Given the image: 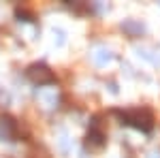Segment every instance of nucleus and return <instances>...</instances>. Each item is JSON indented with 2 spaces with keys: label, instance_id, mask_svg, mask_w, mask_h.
Masks as SVG:
<instances>
[{
  "label": "nucleus",
  "instance_id": "f257e3e1",
  "mask_svg": "<svg viewBox=\"0 0 160 158\" xmlns=\"http://www.w3.org/2000/svg\"><path fill=\"white\" fill-rule=\"evenodd\" d=\"M120 115H122L124 124L132 126V128H137V130L149 133V130L154 128V115H152V111L145 109V107H139V109L124 111V113H120Z\"/></svg>",
  "mask_w": 160,
  "mask_h": 158
},
{
  "label": "nucleus",
  "instance_id": "9d476101",
  "mask_svg": "<svg viewBox=\"0 0 160 158\" xmlns=\"http://www.w3.org/2000/svg\"><path fill=\"white\" fill-rule=\"evenodd\" d=\"M53 43L56 45H64V32L60 28H53Z\"/></svg>",
  "mask_w": 160,
  "mask_h": 158
},
{
  "label": "nucleus",
  "instance_id": "6e6552de",
  "mask_svg": "<svg viewBox=\"0 0 160 158\" xmlns=\"http://www.w3.org/2000/svg\"><path fill=\"white\" fill-rule=\"evenodd\" d=\"M30 158H51V154L45 145H34L30 152Z\"/></svg>",
  "mask_w": 160,
  "mask_h": 158
},
{
  "label": "nucleus",
  "instance_id": "423d86ee",
  "mask_svg": "<svg viewBox=\"0 0 160 158\" xmlns=\"http://www.w3.org/2000/svg\"><path fill=\"white\" fill-rule=\"evenodd\" d=\"M92 60H94V64H98V66H105V64H109L113 60V54L107 47H96L92 51Z\"/></svg>",
  "mask_w": 160,
  "mask_h": 158
},
{
  "label": "nucleus",
  "instance_id": "20e7f679",
  "mask_svg": "<svg viewBox=\"0 0 160 158\" xmlns=\"http://www.w3.org/2000/svg\"><path fill=\"white\" fill-rule=\"evenodd\" d=\"M37 100L41 107H45V109H51V107H56V103H58V90L56 88H38L37 92Z\"/></svg>",
  "mask_w": 160,
  "mask_h": 158
},
{
  "label": "nucleus",
  "instance_id": "f03ea898",
  "mask_svg": "<svg viewBox=\"0 0 160 158\" xmlns=\"http://www.w3.org/2000/svg\"><path fill=\"white\" fill-rule=\"evenodd\" d=\"M28 79L32 81V84L37 85H47L53 81V73H51L49 66H45V64H32V66H28Z\"/></svg>",
  "mask_w": 160,
  "mask_h": 158
},
{
  "label": "nucleus",
  "instance_id": "1a4fd4ad",
  "mask_svg": "<svg viewBox=\"0 0 160 158\" xmlns=\"http://www.w3.org/2000/svg\"><path fill=\"white\" fill-rule=\"evenodd\" d=\"M139 56H141V58H145V60H149V62H154V64H156V62H160V58L152 56V51H149V49H145V47L139 49Z\"/></svg>",
  "mask_w": 160,
  "mask_h": 158
},
{
  "label": "nucleus",
  "instance_id": "0eeeda50",
  "mask_svg": "<svg viewBox=\"0 0 160 158\" xmlns=\"http://www.w3.org/2000/svg\"><path fill=\"white\" fill-rule=\"evenodd\" d=\"M122 30L126 32V34H130V37H141V34L145 32V26L141 24V22L128 19V22H124V24H122Z\"/></svg>",
  "mask_w": 160,
  "mask_h": 158
},
{
  "label": "nucleus",
  "instance_id": "7ed1b4c3",
  "mask_svg": "<svg viewBox=\"0 0 160 158\" xmlns=\"http://www.w3.org/2000/svg\"><path fill=\"white\" fill-rule=\"evenodd\" d=\"M17 124L11 115H2L0 118V141H15L17 139Z\"/></svg>",
  "mask_w": 160,
  "mask_h": 158
},
{
  "label": "nucleus",
  "instance_id": "39448f33",
  "mask_svg": "<svg viewBox=\"0 0 160 158\" xmlns=\"http://www.w3.org/2000/svg\"><path fill=\"white\" fill-rule=\"evenodd\" d=\"M105 130L100 128V120L96 118V120L92 122V126H90V133H88V145L90 147H102L105 145Z\"/></svg>",
  "mask_w": 160,
  "mask_h": 158
}]
</instances>
